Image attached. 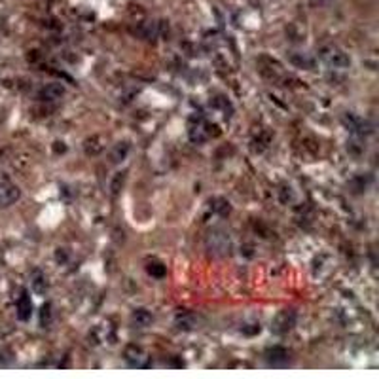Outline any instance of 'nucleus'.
I'll list each match as a JSON object with an SVG mask.
<instances>
[{
  "label": "nucleus",
  "mask_w": 379,
  "mask_h": 379,
  "mask_svg": "<svg viewBox=\"0 0 379 379\" xmlns=\"http://www.w3.org/2000/svg\"><path fill=\"white\" fill-rule=\"evenodd\" d=\"M231 248V241L229 235L222 229H212L207 235V250L212 256H226L229 254Z\"/></svg>",
  "instance_id": "f257e3e1"
},
{
  "label": "nucleus",
  "mask_w": 379,
  "mask_h": 379,
  "mask_svg": "<svg viewBox=\"0 0 379 379\" xmlns=\"http://www.w3.org/2000/svg\"><path fill=\"white\" fill-rule=\"evenodd\" d=\"M321 59L332 68H349L351 66L349 55L336 46H328L321 49Z\"/></svg>",
  "instance_id": "f03ea898"
},
{
  "label": "nucleus",
  "mask_w": 379,
  "mask_h": 379,
  "mask_svg": "<svg viewBox=\"0 0 379 379\" xmlns=\"http://www.w3.org/2000/svg\"><path fill=\"white\" fill-rule=\"evenodd\" d=\"M123 359L131 368L142 370L150 366V355L139 345H127L125 351H123Z\"/></svg>",
  "instance_id": "7ed1b4c3"
},
{
  "label": "nucleus",
  "mask_w": 379,
  "mask_h": 379,
  "mask_svg": "<svg viewBox=\"0 0 379 379\" xmlns=\"http://www.w3.org/2000/svg\"><path fill=\"white\" fill-rule=\"evenodd\" d=\"M296 324V313L292 309H284V311H279L273 317L271 321V332L277 334V336H284L294 328Z\"/></svg>",
  "instance_id": "20e7f679"
},
{
  "label": "nucleus",
  "mask_w": 379,
  "mask_h": 379,
  "mask_svg": "<svg viewBox=\"0 0 379 379\" xmlns=\"http://www.w3.org/2000/svg\"><path fill=\"white\" fill-rule=\"evenodd\" d=\"M264 357H265L267 366H271V368H286V366L290 364V353L284 349V347H279V345L267 347Z\"/></svg>",
  "instance_id": "39448f33"
},
{
  "label": "nucleus",
  "mask_w": 379,
  "mask_h": 379,
  "mask_svg": "<svg viewBox=\"0 0 379 379\" xmlns=\"http://www.w3.org/2000/svg\"><path fill=\"white\" fill-rule=\"evenodd\" d=\"M21 197V190L11 184L9 180H0V208H8L17 203Z\"/></svg>",
  "instance_id": "423d86ee"
},
{
  "label": "nucleus",
  "mask_w": 379,
  "mask_h": 379,
  "mask_svg": "<svg viewBox=\"0 0 379 379\" xmlns=\"http://www.w3.org/2000/svg\"><path fill=\"white\" fill-rule=\"evenodd\" d=\"M30 313H32V302H30V296H28L27 290H23L21 296L17 298L19 321H28V319H30Z\"/></svg>",
  "instance_id": "0eeeda50"
},
{
  "label": "nucleus",
  "mask_w": 379,
  "mask_h": 379,
  "mask_svg": "<svg viewBox=\"0 0 379 379\" xmlns=\"http://www.w3.org/2000/svg\"><path fill=\"white\" fill-rule=\"evenodd\" d=\"M63 95H65V87L61 84H47L46 87L40 89L38 97H40L42 101H57V99H61Z\"/></svg>",
  "instance_id": "6e6552de"
},
{
  "label": "nucleus",
  "mask_w": 379,
  "mask_h": 379,
  "mask_svg": "<svg viewBox=\"0 0 379 379\" xmlns=\"http://www.w3.org/2000/svg\"><path fill=\"white\" fill-rule=\"evenodd\" d=\"M175 324H177L179 330H195L199 324V319L193 313H182V315L177 317Z\"/></svg>",
  "instance_id": "1a4fd4ad"
},
{
  "label": "nucleus",
  "mask_w": 379,
  "mask_h": 379,
  "mask_svg": "<svg viewBox=\"0 0 379 379\" xmlns=\"http://www.w3.org/2000/svg\"><path fill=\"white\" fill-rule=\"evenodd\" d=\"M131 321L135 326L146 328V326H150L152 322H154V315H152L148 309H135L131 315Z\"/></svg>",
  "instance_id": "9d476101"
},
{
  "label": "nucleus",
  "mask_w": 379,
  "mask_h": 379,
  "mask_svg": "<svg viewBox=\"0 0 379 379\" xmlns=\"http://www.w3.org/2000/svg\"><path fill=\"white\" fill-rule=\"evenodd\" d=\"M30 284H32V290L38 294V296H44L47 290V279L46 275L42 273V271H32L30 275Z\"/></svg>",
  "instance_id": "9b49d317"
},
{
  "label": "nucleus",
  "mask_w": 379,
  "mask_h": 379,
  "mask_svg": "<svg viewBox=\"0 0 379 379\" xmlns=\"http://www.w3.org/2000/svg\"><path fill=\"white\" fill-rule=\"evenodd\" d=\"M343 123L349 127V131L353 133H370V125L368 122H364V120H360V118H355V116H349V118H345Z\"/></svg>",
  "instance_id": "f8f14e48"
},
{
  "label": "nucleus",
  "mask_w": 379,
  "mask_h": 379,
  "mask_svg": "<svg viewBox=\"0 0 379 379\" xmlns=\"http://www.w3.org/2000/svg\"><path fill=\"white\" fill-rule=\"evenodd\" d=\"M146 271H148L152 277H156V279H161V277H165V273H167L165 265L161 264V262H150V264L146 265Z\"/></svg>",
  "instance_id": "ddd939ff"
},
{
  "label": "nucleus",
  "mask_w": 379,
  "mask_h": 379,
  "mask_svg": "<svg viewBox=\"0 0 379 379\" xmlns=\"http://www.w3.org/2000/svg\"><path fill=\"white\" fill-rule=\"evenodd\" d=\"M127 152H129V144H127V142H120L112 152V161L114 163H120V161L127 156Z\"/></svg>",
  "instance_id": "4468645a"
},
{
  "label": "nucleus",
  "mask_w": 379,
  "mask_h": 379,
  "mask_svg": "<svg viewBox=\"0 0 379 379\" xmlns=\"http://www.w3.org/2000/svg\"><path fill=\"white\" fill-rule=\"evenodd\" d=\"M49 317H51V305H49V303H46V305L42 307V326L49 322Z\"/></svg>",
  "instance_id": "2eb2a0df"
}]
</instances>
